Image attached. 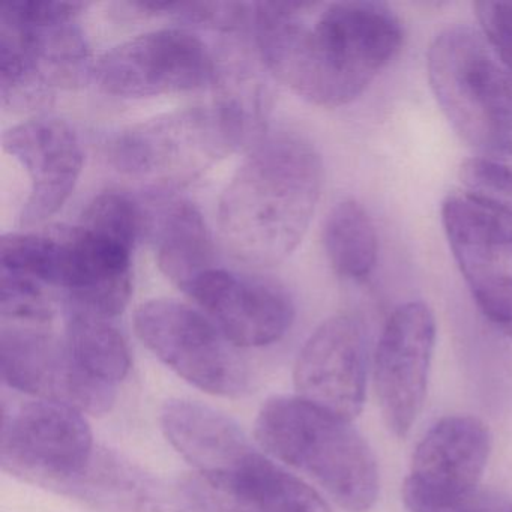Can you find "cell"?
<instances>
[{
	"label": "cell",
	"mask_w": 512,
	"mask_h": 512,
	"mask_svg": "<svg viewBox=\"0 0 512 512\" xmlns=\"http://www.w3.org/2000/svg\"><path fill=\"white\" fill-rule=\"evenodd\" d=\"M260 58L293 92L320 107L346 106L403 47L400 19L385 4H254Z\"/></svg>",
	"instance_id": "6da1fadb"
},
{
	"label": "cell",
	"mask_w": 512,
	"mask_h": 512,
	"mask_svg": "<svg viewBox=\"0 0 512 512\" xmlns=\"http://www.w3.org/2000/svg\"><path fill=\"white\" fill-rule=\"evenodd\" d=\"M323 187L322 157L301 134H265L218 203L229 250L253 265H277L301 244Z\"/></svg>",
	"instance_id": "7a4b0ae2"
},
{
	"label": "cell",
	"mask_w": 512,
	"mask_h": 512,
	"mask_svg": "<svg viewBox=\"0 0 512 512\" xmlns=\"http://www.w3.org/2000/svg\"><path fill=\"white\" fill-rule=\"evenodd\" d=\"M256 439L269 454L313 478L341 508L365 512L376 503V458L347 419L299 397H274L257 416Z\"/></svg>",
	"instance_id": "3957f363"
},
{
	"label": "cell",
	"mask_w": 512,
	"mask_h": 512,
	"mask_svg": "<svg viewBox=\"0 0 512 512\" xmlns=\"http://www.w3.org/2000/svg\"><path fill=\"white\" fill-rule=\"evenodd\" d=\"M83 4L7 2L0 14L2 106L32 109L59 88L79 85L89 52L76 23Z\"/></svg>",
	"instance_id": "277c9868"
},
{
	"label": "cell",
	"mask_w": 512,
	"mask_h": 512,
	"mask_svg": "<svg viewBox=\"0 0 512 512\" xmlns=\"http://www.w3.org/2000/svg\"><path fill=\"white\" fill-rule=\"evenodd\" d=\"M428 80L455 133L482 152L512 157V73L481 32L452 26L428 50Z\"/></svg>",
	"instance_id": "5b68a950"
},
{
	"label": "cell",
	"mask_w": 512,
	"mask_h": 512,
	"mask_svg": "<svg viewBox=\"0 0 512 512\" xmlns=\"http://www.w3.org/2000/svg\"><path fill=\"white\" fill-rule=\"evenodd\" d=\"M238 151L214 104L191 107L140 122L109 146L116 170L155 187H179Z\"/></svg>",
	"instance_id": "8992f818"
},
{
	"label": "cell",
	"mask_w": 512,
	"mask_h": 512,
	"mask_svg": "<svg viewBox=\"0 0 512 512\" xmlns=\"http://www.w3.org/2000/svg\"><path fill=\"white\" fill-rule=\"evenodd\" d=\"M134 329L143 344L196 388L221 397H239L250 373L235 344L205 314L172 299L137 308Z\"/></svg>",
	"instance_id": "52a82bcc"
},
{
	"label": "cell",
	"mask_w": 512,
	"mask_h": 512,
	"mask_svg": "<svg viewBox=\"0 0 512 512\" xmlns=\"http://www.w3.org/2000/svg\"><path fill=\"white\" fill-rule=\"evenodd\" d=\"M88 421L52 401L4 404L0 461L7 472L61 493L94 455Z\"/></svg>",
	"instance_id": "ba28073f"
},
{
	"label": "cell",
	"mask_w": 512,
	"mask_h": 512,
	"mask_svg": "<svg viewBox=\"0 0 512 512\" xmlns=\"http://www.w3.org/2000/svg\"><path fill=\"white\" fill-rule=\"evenodd\" d=\"M101 91L119 98H148L214 86L218 64L197 35L161 29L113 47L92 68Z\"/></svg>",
	"instance_id": "9c48e42d"
},
{
	"label": "cell",
	"mask_w": 512,
	"mask_h": 512,
	"mask_svg": "<svg viewBox=\"0 0 512 512\" xmlns=\"http://www.w3.org/2000/svg\"><path fill=\"white\" fill-rule=\"evenodd\" d=\"M434 346L436 319L424 302L400 305L383 326L374 353V391L395 436H406L421 412Z\"/></svg>",
	"instance_id": "30bf717a"
},
{
	"label": "cell",
	"mask_w": 512,
	"mask_h": 512,
	"mask_svg": "<svg viewBox=\"0 0 512 512\" xmlns=\"http://www.w3.org/2000/svg\"><path fill=\"white\" fill-rule=\"evenodd\" d=\"M2 379L10 388L89 415L115 403V386L86 373L65 341L43 328L4 325L0 335Z\"/></svg>",
	"instance_id": "8fae6325"
},
{
	"label": "cell",
	"mask_w": 512,
	"mask_h": 512,
	"mask_svg": "<svg viewBox=\"0 0 512 512\" xmlns=\"http://www.w3.org/2000/svg\"><path fill=\"white\" fill-rule=\"evenodd\" d=\"M368 344L364 325L340 314L323 322L299 352L293 371L298 397L352 421L365 401Z\"/></svg>",
	"instance_id": "7c38bea8"
},
{
	"label": "cell",
	"mask_w": 512,
	"mask_h": 512,
	"mask_svg": "<svg viewBox=\"0 0 512 512\" xmlns=\"http://www.w3.org/2000/svg\"><path fill=\"white\" fill-rule=\"evenodd\" d=\"M4 148L29 175L31 190L20 214L23 227L40 226L67 203L83 169L76 131L58 118L31 119L4 134Z\"/></svg>",
	"instance_id": "4fadbf2b"
},
{
	"label": "cell",
	"mask_w": 512,
	"mask_h": 512,
	"mask_svg": "<svg viewBox=\"0 0 512 512\" xmlns=\"http://www.w3.org/2000/svg\"><path fill=\"white\" fill-rule=\"evenodd\" d=\"M236 347H262L281 340L295 317L292 301L274 284L214 268L187 290Z\"/></svg>",
	"instance_id": "5bb4252c"
},
{
	"label": "cell",
	"mask_w": 512,
	"mask_h": 512,
	"mask_svg": "<svg viewBox=\"0 0 512 512\" xmlns=\"http://www.w3.org/2000/svg\"><path fill=\"white\" fill-rule=\"evenodd\" d=\"M194 512H331L322 497L262 454L223 475L182 481Z\"/></svg>",
	"instance_id": "9a60e30c"
},
{
	"label": "cell",
	"mask_w": 512,
	"mask_h": 512,
	"mask_svg": "<svg viewBox=\"0 0 512 512\" xmlns=\"http://www.w3.org/2000/svg\"><path fill=\"white\" fill-rule=\"evenodd\" d=\"M490 428L476 416H446L416 446L407 481L434 494H461L478 488L490 458Z\"/></svg>",
	"instance_id": "2e32d148"
},
{
	"label": "cell",
	"mask_w": 512,
	"mask_h": 512,
	"mask_svg": "<svg viewBox=\"0 0 512 512\" xmlns=\"http://www.w3.org/2000/svg\"><path fill=\"white\" fill-rule=\"evenodd\" d=\"M61 493L97 512H194L181 485L170 488L107 449H95L88 467Z\"/></svg>",
	"instance_id": "e0dca14e"
},
{
	"label": "cell",
	"mask_w": 512,
	"mask_h": 512,
	"mask_svg": "<svg viewBox=\"0 0 512 512\" xmlns=\"http://www.w3.org/2000/svg\"><path fill=\"white\" fill-rule=\"evenodd\" d=\"M161 428L200 475L232 472L259 454L233 419L199 401H167Z\"/></svg>",
	"instance_id": "ac0fdd59"
},
{
	"label": "cell",
	"mask_w": 512,
	"mask_h": 512,
	"mask_svg": "<svg viewBox=\"0 0 512 512\" xmlns=\"http://www.w3.org/2000/svg\"><path fill=\"white\" fill-rule=\"evenodd\" d=\"M442 224L467 284L512 274V217L463 191L446 197Z\"/></svg>",
	"instance_id": "d6986e66"
},
{
	"label": "cell",
	"mask_w": 512,
	"mask_h": 512,
	"mask_svg": "<svg viewBox=\"0 0 512 512\" xmlns=\"http://www.w3.org/2000/svg\"><path fill=\"white\" fill-rule=\"evenodd\" d=\"M146 214L155 256L163 274L187 290L214 269V242L199 209L184 199H158Z\"/></svg>",
	"instance_id": "ffe728a7"
},
{
	"label": "cell",
	"mask_w": 512,
	"mask_h": 512,
	"mask_svg": "<svg viewBox=\"0 0 512 512\" xmlns=\"http://www.w3.org/2000/svg\"><path fill=\"white\" fill-rule=\"evenodd\" d=\"M323 244L338 277L361 283L373 274L379 256V238L370 214L361 203L347 199L331 209L323 227Z\"/></svg>",
	"instance_id": "44dd1931"
},
{
	"label": "cell",
	"mask_w": 512,
	"mask_h": 512,
	"mask_svg": "<svg viewBox=\"0 0 512 512\" xmlns=\"http://www.w3.org/2000/svg\"><path fill=\"white\" fill-rule=\"evenodd\" d=\"M65 343L77 364L101 382L115 386L130 371L127 340L109 317L68 307Z\"/></svg>",
	"instance_id": "7402d4cb"
},
{
	"label": "cell",
	"mask_w": 512,
	"mask_h": 512,
	"mask_svg": "<svg viewBox=\"0 0 512 512\" xmlns=\"http://www.w3.org/2000/svg\"><path fill=\"white\" fill-rule=\"evenodd\" d=\"M79 226L134 248L145 230L146 215L142 206L127 194L106 191L92 199Z\"/></svg>",
	"instance_id": "603a6c76"
},
{
	"label": "cell",
	"mask_w": 512,
	"mask_h": 512,
	"mask_svg": "<svg viewBox=\"0 0 512 512\" xmlns=\"http://www.w3.org/2000/svg\"><path fill=\"white\" fill-rule=\"evenodd\" d=\"M0 313L4 325L43 328L53 319V305L43 284L25 275L2 271Z\"/></svg>",
	"instance_id": "cb8c5ba5"
},
{
	"label": "cell",
	"mask_w": 512,
	"mask_h": 512,
	"mask_svg": "<svg viewBox=\"0 0 512 512\" xmlns=\"http://www.w3.org/2000/svg\"><path fill=\"white\" fill-rule=\"evenodd\" d=\"M464 191L479 202L512 217V164L493 157H475L460 167Z\"/></svg>",
	"instance_id": "d4e9b609"
},
{
	"label": "cell",
	"mask_w": 512,
	"mask_h": 512,
	"mask_svg": "<svg viewBox=\"0 0 512 512\" xmlns=\"http://www.w3.org/2000/svg\"><path fill=\"white\" fill-rule=\"evenodd\" d=\"M403 500L410 512H508L505 500L491 491L476 490L461 494H434L404 481Z\"/></svg>",
	"instance_id": "484cf974"
},
{
	"label": "cell",
	"mask_w": 512,
	"mask_h": 512,
	"mask_svg": "<svg viewBox=\"0 0 512 512\" xmlns=\"http://www.w3.org/2000/svg\"><path fill=\"white\" fill-rule=\"evenodd\" d=\"M482 316L502 334L512 337V274L491 275L469 284Z\"/></svg>",
	"instance_id": "4316f807"
},
{
	"label": "cell",
	"mask_w": 512,
	"mask_h": 512,
	"mask_svg": "<svg viewBox=\"0 0 512 512\" xmlns=\"http://www.w3.org/2000/svg\"><path fill=\"white\" fill-rule=\"evenodd\" d=\"M473 10L481 25L482 37L512 73V4L476 2Z\"/></svg>",
	"instance_id": "83f0119b"
},
{
	"label": "cell",
	"mask_w": 512,
	"mask_h": 512,
	"mask_svg": "<svg viewBox=\"0 0 512 512\" xmlns=\"http://www.w3.org/2000/svg\"><path fill=\"white\" fill-rule=\"evenodd\" d=\"M508 512H512V508H509V511Z\"/></svg>",
	"instance_id": "f1b7e54d"
}]
</instances>
